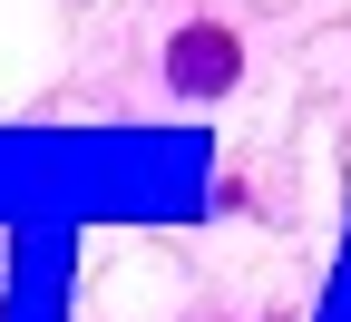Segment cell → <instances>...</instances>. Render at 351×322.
I'll list each match as a JSON object with an SVG mask.
<instances>
[{
	"label": "cell",
	"mask_w": 351,
	"mask_h": 322,
	"mask_svg": "<svg viewBox=\"0 0 351 322\" xmlns=\"http://www.w3.org/2000/svg\"><path fill=\"white\" fill-rule=\"evenodd\" d=\"M234 69H244V49H234L225 20H186V30L166 39V78H176V98H225Z\"/></svg>",
	"instance_id": "6da1fadb"
}]
</instances>
